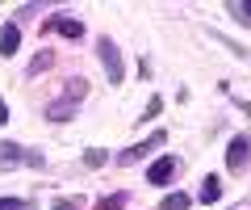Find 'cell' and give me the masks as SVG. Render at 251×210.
Listing matches in <instances>:
<instances>
[{"label":"cell","mask_w":251,"mask_h":210,"mask_svg":"<svg viewBox=\"0 0 251 210\" xmlns=\"http://www.w3.org/2000/svg\"><path fill=\"white\" fill-rule=\"evenodd\" d=\"M72 105H75V101H54L50 110H46V118H50V122H67V118H72Z\"/></svg>","instance_id":"8"},{"label":"cell","mask_w":251,"mask_h":210,"mask_svg":"<svg viewBox=\"0 0 251 210\" xmlns=\"http://www.w3.org/2000/svg\"><path fill=\"white\" fill-rule=\"evenodd\" d=\"M50 210H80V206H75V202H72V198H59V202H54V206H50Z\"/></svg>","instance_id":"17"},{"label":"cell","mask_w":251,"mask_h":210,"mask_svg":"<svg viewBox=\"0 0 251 210\" xmlns=\"http://www.w3.org/2000/svg\"><path fill=\"white\" fill-rule=\"evenodd\" d=\"M163 143H168V135H163V130H155L147 143H138V147H130V151H122V164H134V160H143L151 147H163Z\"/></svg>","instance_id":"4"},{"label":"cell","mask_w":251,"mask_h":210,"mask_svg":"<svg viewBox=\"0 0 251 210\" xmlns=\"http://www.w3.org/2000/svg\"><path fill=\"white\" fill-rule=\"evenodd\" d=\"M100 63L109 72V84H122V51H117L109 38H100Z\"/></svg>","instance_id":"1"},{"label":"cell","mask_w":251,"mask_h":210,"mask_svg":"<svg viewBox=\"0 0 251 210\" xmlns=\"http://www.w3.org/2000/svg\"><path fill=\"white\" fill-rule=\"evenodd\" d=\"M172 173H176V155H163V160H155V164L147 168V181L151 185H168Z\"/></svg>","instance_id":"3"},{"label":"cell","mask_w":251,"mask_h":210,"mask_svg":"<svg viewBox=\"0 0 251 210\" xmlns=\"http://www.w3.org/2000/svg\"><path fill=\"white\" fill-rule=\"evenodd\" d=\"M126 206V193H109V198L97 202V210H122Z\"/></svg>","instance_id":"10"},{"label":"cell","mask_w":251,"mask_h":210,"mask_svg":"<svg viewBox=\"0 0 251 210\" xmlns=\"http://www.w3.org/2000/svg\"><path fill=\"white\" fill-rule=\"evenodd\" d=\"M46 30H54V34H63V38H80V34H84V26H80V21H72V17L46 21Z\"/></svg>","instance_id":"5"},{"label":"cell","mask_w":251,"mask_h":210,"mask_svg":"<svg viewBox=\"0 0 251 210\" xmlns=\"http://www.w3.org/2000/svg\"><path fill=\"white\" fill-rule=\"evenodd\" d=\"M46 63H50V55H46V51H42V55H38V59H34V63H29V72H42V67H46Z\"/></svg>","instance_id":"16"},{"label":"cell","mask_w":251,"mask_h":210,"mask_svg":"<svg viewBox=\"0 0 251 210\" xmlns=\"http://www.w3.org/2000/svg\"><path fill=\"white\" fill-rule=\"evenodd\" d=\"M0 122H9V105L4 101H0Z\"/></svg>","instance_id":"18"},{"label":"cell","mask_w":251,"mask_h":210,"mask_svg":"<svg viewBox=\"0 0 251 210\" xmlns=\"http://www.w3.org/2000/svg\"><path fill=\"white\" fill-rule=\"evenodd\" d=\"M188 206V193H168L163 198V210H184Z\"/></svg>","instance_id":"11"},{"label":"cell","mask_w":251,"mask_h":210,"mask_svg":"<svg viewBox=\"0 0 251 210\" xmlns=\"http://www.w3.org/2000/svg\"><path fill=\"white\" fill-rule=\"evenodd\" d=\"M159 110H163V101H159V97H151V101H147V118H155Z\"/></svg>","instance_id":"15"},{"label":"cell","mask_w":251,"mask_h":210,"mask_svg":"<svg viewBox=\"0 0 251 210\" xmlns=\"http://www.w3.org/2000/svg\"><path fill=\"white\" fill-rule=\"evenodd\" d=\"M17 46H21V30L17 26H4V30H0V55H17Z\"/></svg>","instance_id":"6"},{"label":"cell","mask_w":251,"mask_h":210,"mask_svg":"<svg viewBox=\"0 0 251 210\" xmlns=\"http://www.w3.org/2000/svg\"><path fill=\"white\" fill-rule=\"evenodd\" d=\"M84 164H88V168H100V164H105V151H97V147L84 151Z\"/></svg>","instance_id":"13"},{"label":"cell","mask_w":251,"mask_h":210,"mask_svg":"<svg viewBox=\"0 0 251 210\" xmlns=\"http://www.w3.org/2000/svg\"><path fill=\"white\" fill-rule=\"evenodd\" d=\"M13 164H25V151L17 143H0V168H13Z\"/></svg>","instance_id":"7"},{"label":"cell","mask_w":251,"mask_h":210,"mask_svg":"<svg viewBox=\"0 0 251 210\" xmlns=\"http://www.w3.org/2000/svg\"><path fill=\"white\" fill-rule=\"evenodd\" d=\"M222 198V185H218V177H205L201 181V202H218Z\"/></svg>","instance_id":"9"},{"label":"cell","mask_w":251,"mask_h":210,"mask_svg":"<svg viewBox=\"0 0 251 210\" xmlns=\"http://www.w3.org/2000/svg\"><path fill=\"white\" fill-rule=\"evenodd\" d=\"M0 210H29L25 202H17V198H0Z\"/></svg>","instance_id":"14"},{"label":"cell","mask_w":251,"mask_h":210,"mask_svg":"<svg viewBox=\"0 0 251 210\" xmlns=\"http://www.w3.org/2000/svg\"><path fill=\"white\" fill-rule=\"evenodd\" d=\"M230 13L243 21V26H251V0H247V4H230Z\"/></svg>","instance_id":"12"},{"label":"cell","mask_w":251,"mask_h":210,"mask_svg":"<svg viewBox=\"0 0 251 210\" xmlns=\"http://www.w3.org/2000/svg\"><path fill=\"white\" fill-rule=\"evenodd\" d=\"M251 160V139H234L230 151H226V164H230V173H243Z\"/></svg>","instance_id":"2"}]
</instances>
